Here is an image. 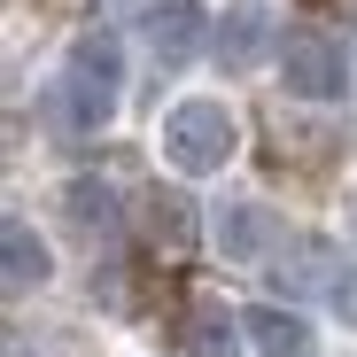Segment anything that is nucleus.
<instances>
[{
  "mask_svg": "<svg viewBox=\"0 0 357 357\" xmlns=\"http://www.w3.org/2000/svg\"><path fill=\"white\" fill-rule=\"evenodd\" d=\"M116 93H125V54H116L109 31H78L63 54V78H54L47 109L63 116V132H101L116 116Z\"/></svg>",
  "mask_w": 357,
  "mask_h": 357,
  "instance_id": "obj_1",
  "label": "nucleus"
},
{
  "mask_svg": "<svg viewBox=\"0 0 357 357\" xmlns=\"http://www.w3.org/2000/svg\"><path fill=\"white\" fill-rule=\"evenodd\" d=\"M155 148H163L171 171L210 178V171H225L233 155H241V116H233L225 101H210V93H187V101H171V109H163Z\"/></svg>",
  "mask_w": 357,
  "mask_h": 357,
  "instance_id": "obj_2",
  "label": "nucleus"
},
{
  "mask_svg": "<svg viewBox=\"0 0 357 357\" xmlns=\"http://www.w3.org/2000/svg\"><path fill=\"white\" fill-rule=\"evenodd\" d=\"M280 78H287L295 101H334V93L349 86V63H342V47H334L326 31H287V47H280Z\"/></svg>",
  "mask_w": 357,
  "mask_h": 357,
  "instance_id": "obj_3",
  "label": "nucleus"
},
{
  "mask_svg": "<svg viewBox=\"0 0 357 357\" xmlns=\"http://www.w3.org/2000/svg\"><path fill=\"white\" fill-rule=\"evenodd\" d=\"M210 233H218V249H225L233 264H257V257L280 241V218H272L264 202H225V210L210 218Z\"/></svg>",
  "mask_w": 357,
  "mask_h": 357,
  "instance_id": "obj_4",
  "label": "nucleus"
},
{
  "mask_svg": "<svg viewBox=\"0 0 357 357\" xmlns=\"http://www.w3.org/2000/svg\"><path fill=\"white\" fill-rule=\"evenodd\" d=\"M140 39L155 47V63H195V47H202L195 0H155V8L140 16Z\"/></svg>",
  "mask_w": 357,
  "mask_h": 357,
  "instance_id": "obj_5",
  "label": "nucleus"
},
{
  "mask_svg": "<svg viewBox=\"0 0 357 357\" xmlns=\"http://www.w3.org/2000/svg\"><path fill=\"white\" fill-rule=\"evenodd\" d=\"M47 272H54L47 241H39V233H31L24 218H8V225H0V280H8V295H31Z\"/></svg>",
  "mask_w": 357,
  "mask_h": 357,
  "instance_id": "obj_6",
  "label": "nucleus"
},
{
  "mask_svg": "<svg viewBox=\"0 0 357 357\" xmlns=\"http://www.w3.org/2000/svg\"><path fill=\"white\" fill-rule=\"evenodd\" d=\"M249 319V342H257V357H311V326L295 319V311H280V303H257V311H241Z\"/></svg>",
  "mask_w": 357,
  "mask_h": 357,
  "instance_id": "obj_7",
  "label": "nucleus"
},
{
  "mask_svg": "<svg viewBox=\"0 0 357 357\" xmlns=\"http://www.w3.org/2000/svg\"><path fill=\"white\" fill-rule=\"evenodd\" d=\"M63 210H70L78 233H93V241H109V233H116V195L101 187V178H70V187H63Z\"/></svg>",
  "mask_w": 357,
  "mask_h": 357,
  "instance_id": "obj_8",
  "label": "nucleus"
},
{
  "mask_svg": "<svg viewBox=\"0 0 357 357\" xmlns=\"http://www.w3.org/2000/svg\"><path fill=\"white\" fill-rule=\"evenodd\" d=\"M241 334H249V319H225L218 303H202L187 319V357H241Z\"/></svg>",
  "mask_w": 357,
  "mask_h": 357,
  "instance_id": "obj_9",
  "label": "nucleus"
},
{
  "mask_svg": "<svg viewBox=\"0 0 357 357\" xmlns=\"http://www.w3.org/2000/svg\"><path fill=\"white\" fill-rule=\"evenodd\" d=\"M218 54L225 63H257L264 54V16H225L218 24Z\"/></svg>",
  "mask_w": 357,
  "mask_h": 357,
  "instance_id": "obj_10",
  "label": "nucleus"
},
{
  "mask_svg": "<svg viewBox=\"0 0 357 357\" xmlns=\"http://www.w3.org/2000/svg\"><path fill=\"white\" fill-rule=\"evenodd\" d=\"M326 272H334V249L326 241H295V257H280V280L287 287H319Z\"/></svg>",
  "mask_w": 357,
  "mask_h": 357,
  "instance_id": "obj_11",
  "label": "nucleus"
},
{
  "mask_svg": "<svg viewBox=\"0 0 357 357\" xmlns=\"http://www.w3.org/2000/svg\"><path fill=\"white\" fill-rule=\"evenodd\" d=\"M148 233H155L163 249H187V233H195L187 202H178V195H155V202H148Z\"/></svg>",
  "mask_w": 357,
  "mask_h": 357,
  "instance_id": "obj_12",
  "label": "nucleus"
},
{
  "mask_svg": "<svg viewBox=\"0 0 357 357\" xmlns=\"http://www.w3.org/2000/svg\"><path fill=\"white\" fill-rule=\"evenodd\" d=\"M334 311L357 326V272H342V280H334Z\"/></svg>",
  "mask_w": 357,
  "mask_h": 357,
  "instance_id": "obj_13",
  "label": "nucleus"
},
{
  "mask_svg": "<svg viewBox=\"0 0 357 357\" xmlns=\"http://www.w3.org/2000/svg\"><path fill=\"white\" fill-rule=\"evenodd\" d=\"M349 225H357V218H349Z\"/></svg>",
  "mask_w": 357,
  "mask_h": 357,
  "instance_id": "obj_14",
  "label": "nucleus"
}]
</instances>
